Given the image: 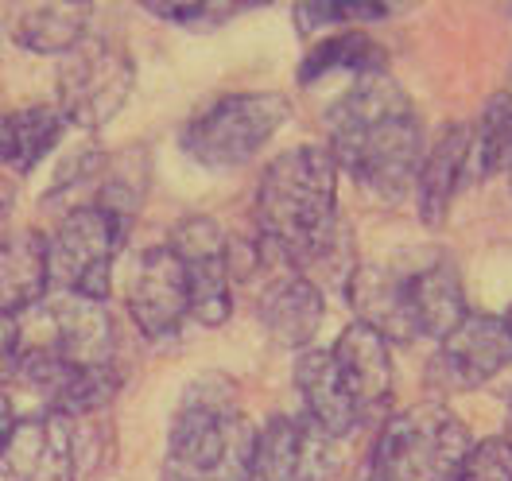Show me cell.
I'll return each instance as SVG.
<instances>
[{"instance_id":"1","label":"cell","mask_w":512,"mask_h":481,"mask_svg":"<svg viewBox=\"0 0 512 481\" xmlns=\"http://www.w3.org/2000/svg\"><path fill=\"white\" fill-rule=\"evenodd\" d=\"M256 241L288 260L315 288L350 284V233L338 222V163L326 148L299 144L264 167L256 187Z\"/></svg>"},{"instance_id":"2","label":"cell","mask_w":512,"mask_h":481,"mask_svg":"<svg viewBox=\"0 0 512 481\" xmlns=\"http://www.w3.org/2000/svg\"><path fill=\"white\" fill-rule=\"evenodd\" d=\"M326 132L338 171H350L357 187L384 202L416 187L423 163L419 113L384 70L357 78V86L330 109Z\"/></svg>"},{"instance_id":"3","label":"cell","mask_w":512,"mask_h":481,"mask_svg":"<svg viewBox=\"0 0 512 481\" xmlns=\"http://www.w3.org/2000/svg\"><path fill=\"white\" fill-rule=\"evenodd\" d=\"M256 435L260 431L237 408L233 388L202 381L171 419L163 481H249Z\"/></svg>"},{"instance_id":"4","label":"cell","mask_w":512,"mask_h":481,"mask_svg":"<svg viewBox=\"0 0 512 481\" xmlns=\"http://www.w3.org/2000/svg\"><path fill=\"white\" fill-rule=\"evenodd\" d=\"M470 450L474 435L447 404H416L381 427L373 481H450Z\"/></svg>"},{"instance_id":"5","label":"cell","mask_w":512,"mask_h":481,"mask_svg":"<svg viewBox=\"0 0 512 481\" xmlns=\"http://www.w3.org/2000/svg\"><path fill=\"white\" fill-rule=\"evenodd\" d=\"M291 101L276 90L260 94H225L202 113H194L183 129V152L202 167L233 171L249 163L288 125Z\"/></svg>"},{"instance_id":"6","label":"cell","mask_w":512,"mask_h":481,"mask_svg":"<svg viewBox=\"0 0 512 481\" xmlns=\"http://www.w3.org/2000/svg\"><path fill=\"white\" fill-rule=\"evenodd\" d=\"M121 241H125V222L105 206L94 202V206L70 210L59 229L47 237L51 284L74 299L105 303Z\"/></svg>"},{"instance_id":"7","label":"cell","mask_w":512,"mask_h":481,"mask_svg":"<svg viewBox=\"0 0 512 481\" xmlns=\"http://www.w3.org/2000/svg\"><path fill=\"white\" fill-rule=\"evenodd\" d=\"M132 78L136 70L121 47L105 39H82L59 66V113L66 117V125H109L132 94Z\"/></svg>"},{"instance_id":"8","label":"cell","mask_w":512,"mask_h":481,"mask_svg":"<svg viewBox=\"0 0 512 481\" xmlns=\"http://www.w3.org/2000/svg\"><path fill=\"white\" fill-rule=\"evenodd\" d=\"M256 264L264 272L260 299H256V315L264 322V330L284 350H307L315 342V334H319L322 311H326L322 307V291L307 276H299L288 260L280 253H272L268 245L256 249Z\"/></svg>"},{"instance_id":"9","label":"cell","mask_w":512,"mask_h":481,"mask_svg":"<svg viewBox=\"0 0 512 481\" xmlns=\"http://www.w3.org/2000/svg\"><path fill=\"white\" fill-rule=\"evenodd\" d=\"M171 249L187 272L191 288V319L202 326H222L233 311V288H229V241L225 229L206 214H194L175 225Z\"/></svg>"},{"instance_id":"10","label":"cell","mask_w":512,"mask_h":481,"mask_svg":"<svg viewBox=\"0 0 512 481\" xmlns=\"http://www.w3.org/2000/svg\"><path fill=\"white\" fill-rule=\"evenodd\" d=\"M128 315L144 338L167 342L191 319V288L187 272L171 245H152L136 257L128 280Z\"/></svg>"},{"instance_id":"11","label":"cell","mask_w":512,"mask_h":481,"mask_svg":"<svg viewBox=\"0 0 512 481\" xmlns=\"http://www.w3.org/2000/svg\"><path fill=\"white\" fill-rule=\"evenodd\" d=\"M334 443L307 416H276L256 435L249 481H326L338 466Z\"/></svg>"},{"instance_id":"12","label":"cell","mask_w":512,"mask_h":481,"mask_svg":"<svg viewBox=\"0 0 512 481\" xmlns=\"http://www.w3.org/2000/svg\"><path fill=\"white\" fill-rule=\"evenodd\" d=\"M4 481H78V435L74 416L43 412L8 435L0 450Z\"/></svg>"},{"instance_id":"13","label":"cell","mask_w":512,"mask_h":481,"mask_svg":"<svg viewBox=\"0 0 512 481\" xmlns=\"http://www.w3.org/2000/svg\"><path fill=\"white\" fill-rule=\"evenodd\" d=\"M512 365V307L505 315H466V322L439 342L435 369L454 388H474L493 381Z\"/></svg>"},{"instance_id":"14","label":"cell","mask_w":512,"mask_h":481,"mask_svg":"<svg viewBox=\"0 0 512 481\" xmlns=\"http://www.w3.org/2000/svg\"><path fill=\"white\" fill-rule=\"evenodd\" d=\"M32 346L55 353L74 369H113V322L105 315V303L63 295L43 315V338Z\"/></svg>"},{"instance_id":"15","label":"cell","mask_w":512,"mask_h":481,"mask_svg":"<svg viewBox=\"0 0 512 481\" xmlns=\"http://www.w3.org/2000/svg\"><path fill=\"white\" fill-rule=\"evenodd\" d=\"M346 299L357 311V322H365L369 330H377L384 342H412L419 338V322L412 311V295H408V276L392 272V268H353Z\"/></svg>"},{"instance_id":"16","label":"cell","mask_w":512,"mask_h":481,"mask_svg":"<svg viewBox=\"0 0 512 481\" xmlns=\"http://www.w3.org/2000/svg\"><path fill=\"white\" fill-rule=\"evenodd\" d=\"M334 365L342 373V381L350 388L353 404L361 419L381 412L392 400V353L377 330H369L365 322H353L342 330V338L334 342Z\"/></svg>"},{"instance_id":"17","label":"cell","mask_w":512,"mask_h":481,"mask_svg":"<svg viewBox=\"0 0 512 481\" xmlns=\"http://www.w3.org/2000/svg\"><path fill=\"white\" fill-rule=\"evenodd\" d=\"M295 388L303 400V416L319 423L330 439L350 435L361 423V412H357L330 350H303L299 365H295Z\"/></svg>"},{"instance_id":"18","label":"cell","mask_w":512,"mask_h":481,"mask_svg":"<svg viewBox=\"0 0 512 481\" xmlns=\"http://www.w3.org/2000/svg\"><path fill=\"white\" fill-rule=\"evenodd\" d=\"M51 288L47 237L35 229H20L0 241V315H20L35 307Z\"/></svg>"},{"instance_id":"19","label":"cell","mask_w":512,"mask_h":481,"mask_svg":"<svg viewBox=\"0 0 512 481\" xmlns=\"http://www.w3.org/2000/svg\"><path fill=\"white\" fill-rule=\"evenodd\" d=\"M408 295H412V311H416L419 322V338L443 342L470 315L462 276L447 257L431 260L427 268L412 272L408 276Z\"/></svg>"},{"instance_id":"20","label":"cell","mask_w":512,"mask_h":481,"mask_svg":"<svg viewBox=\"0 0 512 481\" xmlns=\"http://www.w3.org/2000/svg\"><path fill=\"white\" fill-rule=\"evenodd\" d=\"M466 152H470V125H450L435 148L423 156L416 179L419 218L427 225H439L447 218L450 198L466 187Z\"/></svg>"},{"instance_id":"21","label":"cell","mask_w":512,"mask_h":481,"mask_svg":"<svg viewBox=\"0 0 512 481\" xmlns=\"http://www.w3.org/2000/svg\"><path fill=\"white\" fill-rule=\"evenodd\" d=\"M66 117L59 105H28L0 117V160L16 171H32L63 140Z\"/></svg>"},{"instance_id":"22","label":"cell","mask_w":512,"mask_h":481,"mask_svg":"<svg viewBox=\"0 0 512 481\" xmlns=\"http://www.w3.org/2000/svg\"><path fill=\"white\" fill-rule=\"evenodd\" d=\"M86 20H90L86 4H39L16 16L12 35L35 55H70L86 39Z\"/></svg>"},{"instance_id":"23","label":"cell","mask_w":512,"mask_h":481,"mask_svg":"<svg viewBox=\"0 0 512 481\" xmlns=\"http://www.w3.org/2000/svg\"><path fill=\"white\" fill-rule=\"evenodd\" d=\"M512 163V97L497 94L485 113L470 125V152H466V183H481Z\"/></svg>"},{"instance_id":"24","label":"cell","mask_w":512,"mask_h":481,"mask_svg":"<svg viewBox=\"0 0 512 481\" xmlns=\"http://www.w3.org/2000/svg\"><path fill=\"white\" fill-rule=\"evenodd\" d=\"M381 63H384L381 43H373L369 35L357 32V28H346V32L322 39L319 47L307 55L299 78H303V82H315V78H326V74H334V70H353L357 78H365V74H377Z\"/></svg>"},{"instance_id":"25","label":"cell","mask_w":512,"mask_h":481,"mask_svg":"<svg viewBox=\"0 0 512 481\" xmlns=\"http://www.w3.org/2000/svg\"><path fill=\"white\" fill-rule=\"evenodd\" d=\"M450 481H512V447L505 443V435L474 443Z\"/></svg>"},{"instance_id":"26","label":"cell","mask_w":512,"mask_h":481,"mask_svg":"<svg viewBox=\"0 0 512 481\" xmlns=\"http://www.w3.org/2000/svg\"><path fill=\"white\" fill-rule=\"evenodd\" d=\"M148 12L167 20V24L187 28V32H214L241 8H229V4H148Z\"/></svg>"},{"instance_id":"27","label":"cell","mask_w":512,"mask_h":481,"mask_svg":"<svg viewBox=\"0 0 512 481\" xmlns=\"http://www.w3.org/2000/svg\"><path fill=\"white\" fill-rule=\"evenodd\" d=\"M388 8L381 4H311L299 8V20H315L319 28L326 24H357V20H384Z\"/></svg>"},{"instance_id":"28","label":"cell","mask_w":512,"mask_h":481,"mask_svg":"<svg viewBox=\"0 0 512 481\" xmlns=\"http://www.w3.org/2000/svg\"><path fill=\"white\" fill-rule=\"evenodd\" d=\"M20 350H24V330L12 315H0V381L16 377L20 365Z\"/></svg>"},{"instance_id":"29","label":"cell","mask_w":512,"mask_h":481,"mask_svg":"<svg viewBox=\"0 0 512 481\" xmlns=\"http://www.w3.org/2000/svg\"><path fill=\"white\" fill-rule=\"evenodd\" d=\"M16 431V416H12V404H8V396L0 392V450L8 443V435Z\"/></svg>"},{"instance_id":"30","label":"cell","mask_w":512,"mask_h":481,"mask_svg":"<svg viewBox=\"0 0 512 481\" xmlns=\"http://www.w3.org/2000/svg\"><path fill=\"white\" fill-rule=\"evenodd\" d=\"M4 210H12V187L8 183H0V218H4Z\"/></svg>"},{"instance_id":"31","label":"cell","mask_w":512,"mask_h":481,"mask_svg":"<svg viewBox=\"0 0 512 481\" xmlns=\"http://www.w3.org/2000/svg\"><path fill=\"white\" fill-rule=\"evenodd\" d=\"M505 443L512 447V400H509V423H505Z\"/></svg>"},{"instance_id":"32","label":"cell","mask_w":512,"mask_h":481,"mask_svg":"<svg viewBox=\"0 0 512 481\" xmlns=\"http://www.w3.org/2000/svg\"><path fill=\"white\" fill-rule=\"evenodd\" d=\"M505 94H509V97H512V70H509V90H505Z\"/></svg>"},{"instance_id":"33","label":"cell","mask_w":512,"mask_h":481,"mask_svg":"<svg viewBox=\"0 0 512 481\" xmlns=\"http://www.w3.org/2000/svg\"><path fill=\"white\" fill-rule=\"evenodd\" d=\"M509 187H512V163H509Z\"/></svg>"}]
</instances>
